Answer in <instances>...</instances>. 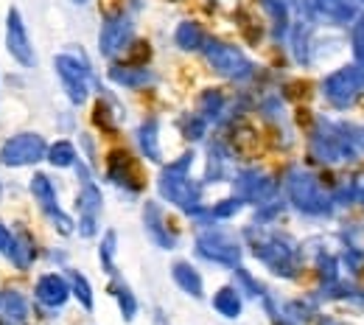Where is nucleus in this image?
<instances>
[{
    "mask_svg": "<svg viewBox=\"0 0 364 325\" xmlns=\"http://www.w3.org/2000/svg\"><path fill=\"white\" fill-rule=\"evenodd\" d=\"M46 140L34 132H23L17 138L6 140L0 149V163L9 169H20V166H31L37 160L46 157Z\"/></svg>",
    "mask_w": 364,
    "mask_h": 325,
    "instance_id": "1",
    "label": "nucleus"
},
{
    "mask_svg": "<svg viewBox=\"0 0 364 325\" xmlns=\"http://www.w3.org/2000/svg\"><path fill=\"white\" fill-rule=\"evenodd\" d=\"M6 48H9V53H11L20 65H26V68L34 65V48H31L28 31H26L23 17H20L17 9H11V11H9V20H6Z\"/></svg>",
    "mask_w": 364,
    "mask_h": 325,
    "instance_id": "2",
    "label": "nucleus"
},
{
    "mask_svg": "<svg viewBox=\"0 0 364 325\" xmlns=\"http://www.w3.org/2000/svg\"><path fill=\"white\" fill-rule=\"evenodd\" d=\"M31 193H34V199L40 202V208L50 216V222H56L62 233H70V219L59 211V205H56V191H53V186H50V180H48L46 174H34V180H31Z\"/></svg>",
    "mask_w": 364,
    "mask_h": 325,
    "instance_id": "3",
    "label": "nucleus"
},
{
    "mask_svg": "<svg viewBox=\"0 0 364 325\" xmlns=\"http://www.w3.org/2000/svg\"><path fill=\"white\" fill-rule=\"evenodd\" d=\"M28 320V303L14 289H0V325H23Z\"/></svg>",
    "mask_w": 364,
    "mask_h": 325,
    "instance_id": "4",
    "label": "nucleus"
},
{
    "mask_svg": "<svg viewBox=\"0 0 364 325\" xmlns=\"http://www.w3.org/2000/svg\"><path fill=\"white\" fill-rule=\"evenodd\" d=\"M56 70H59V76H62V85H65L68 95H70L76 104H82L87 93H85V79H82L79 65H76L73 59H68V56H59V59H56Z\"/></svg>",
    "mask_w": 364,
    "mask_h": 325,
    "instance_id": "5",
    "label": "nucleus"
},
{
    "mask_svg": "<svg viewBox=\"0 0 364 325\" xmlns=\"http://www.w3.org/2000/svg\"><path fill=\"white\" fill-rule=\"evenodd\" d=\"M37 300L46 306H62L68 300V283L59 275H43L37 280Z\"/></svg>",
    "mask_w": 364,
    "mask_h": 325,
    "instance_id": "6",
    "label": "nucleus"
},
{
    "mask_svg": "<svg viewBox=\"0 0 364 325\" xmlns=\"http://www.w3.org/2000/svg\"><path fill=\"white\" fill-rule=\"evenodd\" d=\"M34 255H37V250H34V241H31V235L23 230L20 235H11V250H9V258L20 267V270H28L31 264H34Z\"/></svg>",
    "mask_w": 364,
    "mask_h": 325,
    "instance_id": "7",
    "label": "nucleus"
},
{
    "mask_svg": "<svg viewBox=\"0 0 364 325\" xmlns=\"http://www.w3.org/2000/svg\"><path fill=\"white\" fill-rule=\"evenodd\" d=\"M73 157H76V151H73V146L65 143V140L56 143V146H50V151H48V160H50L53 166H70Z\"/></svg>",
    "mask_w": 364,
    "mask_h": 325,
    "instance_id": "8",
    "label": "nucleus"
},
{
    "mask_svg": "<svg viewBox=\"0 0 364 325\" xmlns=\"http://www.w3.org/2000/svg\"><path fill=\"white\" fill-rule=\"evenodd\" d=\"M73 286H76V294L82 297V303H85V306H90V292H87V283H85V278L73 275Z\"/></svg>",
    "mask_w": 364,
    "mask_h": 325,
    "instance_id": "9",
    "label": "nucleus"
},
{
    "mask_svg": "<svg viewBox=\"0 0 364 325\" xmlns=\"http://www.w3.org/2000/svg\"><path fill=\"white\" fill-rule=\"evenodd\" d=\"M9 250H11V230L0 222V252H6V255H9Z\"/></svg>",
    "mask_w": 364,
    "mask_h": 325,
    "instance_id": "10",
    "label": "nucleus"
}]
</instances>
